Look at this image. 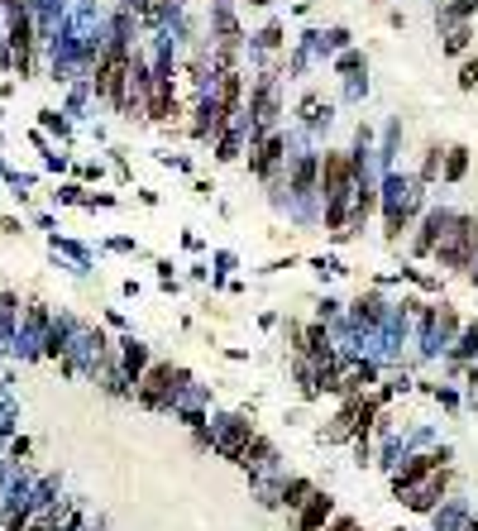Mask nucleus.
<instances>
[{"label":"nucleus","instance_id":"f257e3e1","mask_svg":"<svg viewBox=\"0 0 478 531\" xmlns=\"http://www.w3.org/2000/svg\"><path fill=\"white\" fill-rule=\"evenodd\" d=\"M187 106L177 101V82H173V53H158V63L149 67L144 82V120L149 124H177Z\"/></svg>","mask_w":478,"mask_h":531},{"label":"nucleus","instance_id":"f03ea898","mask_svg":"<svg viewBox=\"0 0 478 531\" xmlns=\"http://www.w3.org/2000/svg\"><path fill=\"white\" fill-rule=\"evenodd\" d=\"M187 383H191L187 369H173V364H149V369L139 373V383H134V398H139V407H149V412H173Z\"/></svg>","mask_w":478,"mask_h":531},{"label":"nucleus","instance_id":"7ed1b4c3","mask_svg":"<svg viewBox=\"0 0 478 531\" xmlns=\"http://www.w3.org/2000/svg\"><path fill=\"white\" fill-rule=\"evenodd\" d=\"M431 259L440 268H469L474 263V215H445Z\"/></svg>","mask_w":478,"mask_h":531},{"label":"nucleus","instance_id":"20e7f679","mask_svg":"<svg viewBox=\"0 0 478 531\" xmlns=\"http://www.w3.org/2000/svg\"><path fill=\"white\" fill-rule=\"evenodd\" d=\"M249 173L259 182H268V187L283 182V173H287V134L283 129H268L263 139L249 144Z\"/></svg>","mask_w":478,"mask_h":531},{"label":"nucleus","instance_id":"39448f33","mask_svg":"<svg viewBox=\"0 0 478 531\" xmlns=\"http://www.w3.org/2000/svg\"><path fill=\"white\" fill-rule=\"evenodd\" d=\"M445 493H450V474H445V469H431V474L416 479L406 493H397V503H406L411 512H440Z\"/></svg>","mask_w":478,"mask_h":531},{"label":"nucleus","instance_id":"423d86ee","mask_svg":"<svg viewBox=\"0 0 478 531\" xmlns=\"http://www.w3.org/2000/svg\"><path fill=\"white\" fill-rule=\"evenodd\" d=\"M450 455H455V450H450V445H440V450H421V455H411L406 464H397V469H392V498H397V493H406V488H411L416 479H426L431 469H445V464H450Z\"/></svg>","mask_w":478,"mask_h":531},{"label":"nucleus","instance_id":"0eeeda50","mask_svg":"<svg viewBox=\"0 0 478 531\" xmlns=\"http://www.w3.org/2000/svg\"><path fill=\"white\" fill-rule=\"evenodd\" d=\"M230 120H235L230 110L220 106L210 91H201V96H196V106H191V139H196V144H210V139H215Z\"/></svg>","mask_w":478,"mask_h":531},{"label":"nucleus","instance_id":"6e6552de","mask_svg":"<svg viewBox=\"0 0 478 531\" xmlns=\"http://www.w3.org/2000/svg\"><path fill=\"white\" fill-rule=\"evenodd\" d=\"M249 435H254V422H249V417H225V431H220V435L210 431V450H215L220 459H230V464H235V459H239V450L249 445Z\"/></svg>","mask_w":478,"mask_h":531},{"label":"nucleus","instance_id":"1a4fd4ad","mask_svg":"<svg viewBox=\"0 0 478 531\" xmlns=\"http://www.w3.org/2000/svg\"><path fill=\"white\" fill-rule=\"evenodd\" d=\"M330 517H335V498L316 488V493H311V498L296 508V531H321Z\"/></svg>","mask_w":478,"mask_h":531},{"label":"nucleus","instance_id":"9d476101","mask_svg":"<svg viewBox=\"0 0 478 531\" xmlns=\"http://www.w3.org/2000/svg\"><path fill=\"white\" fill-rule=\"evenodd\" d=\"M115 364H120V373H124V378H129V388H134V383H139V373H144L153 359H149V345H139V340L129 335V340H120V359H115Z\"/></svg>","mask_w":478,"mask_h":531},{"label":"nucleus","instance_id":"9b49d317","mask_svg":"<svg viewBox=\"0 0 478 531\" xmlns=\"http://www.w3.org/2000/svg\"><path fill=\"white\" fill-rule=\"evenodd\" d=\"M316 168H321V153H301V158L292 163V173H283L287 187H292L296 197H316Z\"/></svg>","mask_w":478,"mask_h":531},{"label":"nucleus","instance_id":"f8f14e48","mask_svg":"<svg viewBox=\"0 0 478 531\" xmlns=\"http://www.w3.org/2000/svg\"><path fill=\"white\" fill-rule=\"evenodd\" d=\"M235 464H244V469H249V474H254V479H259V474H263V469H268V464H273V440H268V435H259V431H254V435H249V445H244V450H239V459H235Z\"/></svg>","mask_w":478,"mask_h":531},{"label":"nucleus","instance_id":"ddd939ff","mask_svg":"<svg viewBox=\"0 0 478 531\" xmlns=\"http://www.w3.org/2000/svg\"><path fill=\"white\" fill-rule=\"evenodd\" d=\"M48 321H53V312H48V302H39V297H29V302H24V312H19V335H29V340H39V335L48 330Z\"/></svg>","mask_w":478,"mask_h":531},{"label":"nucleus","instance_id":"4468645a","mask_svg":"<svg viewBox=\"0 0 478 531\" xmlns=\"http://www.w3.org/2000/svg\"><path fill=\"white\" fill-rule=\"evenodd\" d=\"M296 115H301V124H306V129H325V124H330V115H335V106H330V101H321L316 91H306V96L296 101Z\"/></svg>","mask_w":478,"mask_h":531},{"label":"nucleus","instance_id":"2eb2a0df","mask_svg":"<svg viewBox=\"0 0 478 531\" xmlns=\"http://www.w3.org/2000/svg\"><path fill=\"white\" fill-rule=\"evenodd\" d=\"M445 215H450V211H426V220H421V235H416V244H411V254H416V259H431V249H435V239H440Z\"/></svg>","mask_w":478,"mask_h":531},{"label":"nucleus","instance_id":"dca6fc26","mask_svg":"<svg viewBox=\"0 0 478 531\" xmlns=\"http://www.w3.org/2000/svg\"><path fill=\"white\" fill-rule=\"evenodd\" d=\"M316 493V479H306V474H296V479H287L283 488H278V508H287V512H296L306 498Z\"/></svg>","mask_w":478,"mask_h":531},{"label":"nucleus","instance_id":"f3484780","mask_svg":"<svg viewBox=\"0 0 478 531\" xmlns=\"http://www.w3.org/2000/svg\"><path fill=\"white\" fill-rule=\"evenodd\" d=\"M440 34H445V58H464V53H469V43H474V19L450 24V29H440Z\"/></svg>","mask_w":478,"mask_h":531},{"label":"nucleus","instance_id":"a211bd4d","mask_svg":"<svg viewBox=\"0 0 478 531\" xmlns=\"http://www.w3.org/2000/svg\"><path fill=\"white\" fill-rule=\"evenodd\" d=\"M464 173H469V149H464V144H450L445 158H440V177H445V182H459Z\"/></svg>","mask_w":478,"mask_h":531},{"label":"nucleus","instance_id":"6ab92c4d","mask_svg":"<svg viewBox=\"0 0 478 531\" xmlns=\"http://www.w3.org/2000/svg\"><path fill=\"white\" fill-rule=\"evenodd\" d=\"M354 321H359V325H378L382 321V297L378 292H359V297H354Z\"/></svg>","mask_w":478,"mask_h":531},{"label":"nucleus","instance_id":"aec40b11","mask_svg":"<svg viewBox=\"0 0 478 531\" xmlns=\"http://www.w3.org/2000/svg\"><path fill=\"white\" fill-rule=\"evenodd\" d=\"M335 72H340L345 82L364 77V53H354V48H340V58H335Z\"/></svg>","mask_w":478,"mask_h":531},{"label":"nucleus","instance_id":"412c9836","mask_svg":"<svg viewBox=\"0 0 478 531\" xmlns=\"http://www.w3.org/2000/svg\"><path fill=\"white\" fill-rule=\"evenodd\" d=\"M254 48H263V53H278L283 48V24L273 19V24H263L259 34H254Z\"/></svg>","mask_w":478,"mask_h":531},{"label":"nucleus","instance_id":"4be33fe9","mask_svg":"<svg viewBox=\"0 0 478 531\" xmlns=\"http://www.w3.org/2000/svg\"><path fill=\"white\" fill-rule=\"evenodd\" d=\"M440 158H445V149L431 144V149H426V163H421V173H416V182H435V177H440Z\"/></svg>","mask_w":478,"mask_h":531},{"label":"nucleus","instance_id":"5701e85b","mask_svg":"<svg viewBox=\"0 0 478 531\" xmlns=\"http://www.w3.org/2000/svg\"><path fill=\"white\" fill-rule=\"evenodd\" d=\"M29 455H34V440H29V435H14V440H10V450H5V459H10V464H19V469L29 464Z\"/></svg>","mask_w":478,"mask_h":531},{"label":"nucleus","instance_id":"b1692460","mask_svg":"<svg viewBox=\"0 0 478 531\" xmlns=\"http://www.w3.org/2000/svg\"><path fill=\"white\" fill-rule=\"evenodd\" d=\"M459 91H478V53L459 63Z\"/></svg>","mask_w":478,"mask_h":531},{"label":"nucleus","instance_id":"393cba45","mask_svg":"<svg viewBox=\"0 0 478 531\" xmlns=\"http://www.w3.org/2000/svg\"><path fill=\"white\" fill-rule=\"evenodd\" d=\"M39 124H43V129H58V134H67V120H63L58 110H39Z\"/></svg>","mask_w":478,"mask_h":531},{"label":"nucleus","instance_id":"a878e982","mask_svg":"<svg viewBox=\"0 0 478 531\" xmlns=\"http://www.w3.org/2000/svg\"><path fill=\"white\" fill-rule=\"evenodd\" d=\"M474 349H478V325H464V335H459V359L474 354Z\"/></svg>","mask_w":478,"mask_h":531},{"label":"nucleus","instance_id":"bb28decb","mask_svg":"<svg viewBox=\"0 0 478 531\" xmlns=\"http://www.w3.org/2000/svg\"><path fill=\"white\" fill-rule=\"evenodd\" d=\"M321 531H359V522H354V517H330Z\"/></svg>","mask_w":478,"mask_h":531},{"label":"nucleus","instance_id":"cd10ccee","mask_svg":"<svg viewBox=\"0 0 478 531\" xmlns=\"http://www.w3.org/2000/svg\"><path fill=\"white\" fill-rule=\"evenodd\" d=\"M325 39H330V48H349V29H330Z\"/></svg>","mask_w":478,"mask_h":531},{"label":"nucleus","instance_id":"c85d7f7f","mask_svg":"<svg viewBox=\"0 0 478 531\" xmlns=\"http://www.w3.org/2000/svg\"><path fill=\"white\" fill-rule=\"evenodd\" d=\"M43 168H53V173H63V168H67V158H63V153H48V158H43Z\"/></svg>","mask_w":478,"mask_h":531},{"label":"nucleus","instance_id":"c756f323","mask_svg":"<svg viewBox=\"0 0 478 531\" xmlns=\"http://www.w3.org/2000/svg\"><path fill=\"white\" fill-rule=\"evenodd\" d=\"M0 230H5V235H19V220H14V215H0Z\"/></svg>","mask_w":478,"mask_h":531},{"label":"nucleus","instance_id":"7c9ffc66","mask_svg":"<svg viewBox=\"0 0 478 531\" xmlns=\"http://www.w3.org/2000/svg\"><path fill=\"white\" fill-rule=\"evenodd\" d=\"M459 531H478V512H474V517H469V522H464Z\"/></svg>","mask_w":478,"mask_h":531},{"label":"nucleus","instance_id":"2f4dec72","mask_svg":"<svg viewBox=\"0 0 478 531\" xmlns=\"http://www.w3.org/2000/svg\"><path fill=\"white\" fill-rule=\"evenodd\" d=\"M249 5H259V10H268V5H273V0H249Z\"/></svg>","mask_w":478,"mask_h":531},{"label":"nucleus","instance_id":"473e14b6","mask_svg":"<svg viewBox=\"0 0 478 531\" xmlns=\"http://www.w3.org/2000/svg\"><path fill=\"white\" fill-rule=\"evenodd\" d=\"M378 5H382V0H378Z\"/></svg>","mask_w":478,"mask_h":531},{"label":"nucleus","instance_id":"72a5a7b5","mask_svg":"<svg viewBox=\"0 0 478 531\" xmlns=\"http://www.w3.org/2000/svg\"><path fill=\"white\" fill-rule=\"evenodd\" d=\"M474 34H478V29H474Z\"/></svg>","mask_w":478,"mask_h":531}]
</instances>
